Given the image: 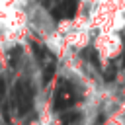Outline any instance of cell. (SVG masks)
<instances>
[{
  "instance_id": "5",
  "label": "cell",
  "mask_w": 125,
  "mask_h": 125,
  "mask_svg": "<svg viewBox=\"0 0 125 125\" xmlns=\"http://www.w3.org/2000/svg\"><path fill=\"white\" fill-rule=\"evenodd\" d=\"M78 113L76 111H72V113H66V115H62L61 117V125H74L76 121H78Z\"/></svg>"
},
{
  "instance_id": "3",
  "label": "cell",
  "mask_w": 125,
  "mask_h": 125,
  "mask_svg": "<svg viewBox=\"0 0 125 125\" xmlns=\"http://www.w3.org/2000/svg\"><path fill=\"white\" fill-rule=\"evenodd\" d=\"M76 10H78V0H61V4L57 8H53V18L70 20V18H74Z\"/></svg>"
},
{
  "instance_id": "6",
  "label": "cell",
  "mask_w": 125,
  "mask_h": 125,
  "mask_svg": "<svg viewBox=\"0 0 125 125\" xmlns=\"http://www.w3.org/2000/svg\"><path fill=\"white\" fill-rule=\"evenodd\" d=\"M31 47H33V53H35V57H37L39 61H43V59L49 55V53H47V49H45L43 45H37V43H33Z\"/></svg>"
},
{
  "instance_id": "4",
  "label": "cell",
  "mask_w": 125,
  "mask_h": 125,
  "mask_svg": "<svg viewBox=\"0 0 125 125\" xmlns=\"http://www.w3.org/2000/svg\"><path fill=\"white\" fill-rule=\"evenodd\" d=\"M55 66H57L55 59H49V62H47L45 68H43V84H49V82H51V78L55 76Z\"/></svg>"
},
{
  "instance_id": "9",
  "label": "cell",
  "mask_w": 125,
  "mask_h": 125,
  "mask_svg": "<svg viewBox=\"0 0 125 125\" xmlns=\"http://www.w3.org/2000/svg\"><path fill=\"white\" fill-rule=\"evenodd\" d=\"M111 78H113V66H109L105 72V80H111Z\"/></svg>"
},
{
  "instance_id": "2",
  "label": "cell",
  "mask_w": 125,
  "mask_h": 125,
  "mask_svg": "<svg viewBox=\"0 0 125 125\" xmlns=\"http://www.w3.org/2000/svg\"><path fill=\"white\" fill-rule=\"evenodd\" d=\"M76 102V94H74V88L70 82L66 80H61L59 88L55 90V96H53V109L55 111H62V109H68L70 105H74Z\"/></svg>"
},
{
  "instance_id": "1",
  "label": "cell",
  "mask_w": 125,
  "mask_h": 125,
  "mask_svg": "<svg viewBox=\"0 0 125 125\" xmlns=\"http://www.w3.org/2000/svg\"><path fill=\"white\" fill-rule=\"evenodd\" d=\"M14 100H16V105H18V113L20 115H25L31 109V105H33V90H31V84L27 80H18L16 82Z\"/></svg>"
},
{
  "instance_id": "7",
  "label": "cell",
  "mask_w": 125,
  "mask_h": 125,
  "mask_svg": "<svg viewBox=\"0 0 125 125\" xmlns=\"http://www.w3.org/2000/svg\"><path fill=\"white\" fill-rule=\"evenodd\" d=\"M20 47H16V49H12V53H10V64L12 66H16L18 64V57H20Z\"/></svg>"
},
{
  "instance_id": "8",
  "label": "cell",
  "mask_w": 125,
  "mask_h": 125,
  "mask_svg": "<svg viewBox=\"0 0 125 125\" xmlns=\"http://www.w3.org/2000/svg\"><path fill=\"white\" fill-rule=\"evenodd\" d=\"M6 98V82H4V78H0V100H4Z\"/></svg>"
}]
</instances>
